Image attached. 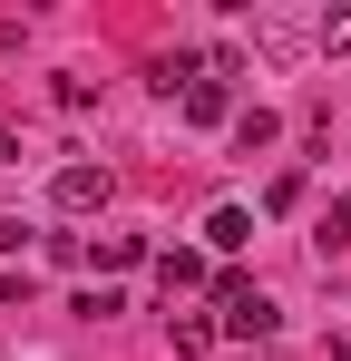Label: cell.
<instances>
[{"instance_id": "cell-1", "label": "cell", "mask_w": 351, "mask_h": 361, "mask_svg": "<svg viewBox=\"0 0 351 361\" xmlns=\"http://www.w3.org/2000/svg\"><path fill=\"white\" fill-rule=\"evenodd\" d=\"M273 322H283V312L254 293L244 274H215V332H234V342H273Z\"/></svg>"}, {"instance_id": "cell-2", "label": "cell", "mask_w": 351, "mask_h": 361, "mask_svg": "<svg viewBox=\"0 0 351 361\" xmlns=\"http://www.w3.org/2000/svg\"><path fill=\"white\" fill-rule=\"evenodd\" d=\"M49 205H58V215H98V205H108V166H58Z\"/></svg>"}, {"instance_id": "cell-3", "label": "cell", "mask_w": 351, "mask_h": 361, "mask_svg": "<svg viewBox=\"0 0 351 361\" xmlns=\"http://www.w3.org/2000/svg\"><path fill=\"white\" fill-rule=\"evenodd\" d=\"M185 118H195V127H225V118H234L225 78H185Z\"/></svg>"}, {"instance_id": "cell-4", "label": "cell", "mask_w": 351, "mask_h": 361, "mask_svg": "<svg viewBox=\"0 0 351 361\" xmlns=\"http://www.w3.org/2000/svg\"><path fill=\"white\" fill-rule=\"evenodd\" d=\"M205 244H215V254L254 244V215H244V205H215V215H205Z\"/></svg>"}, {"instance_id": "cell-5", "label": "cell", "mask_w": 351, "mask_h": 361, "mask_svg": "<svg viewBox=\"0 0 351 361\" xmlns=\"http://www.w3.org/2000/svg\"><path fill=\"white\" fill-rule=\"evenodd\" d=\"M215 352V312H176V361H205Z\"/></svg>"}, {"instance_id": "cell-6", "label": "cell", "mask_w": 351, "mask_h": 361, "mask_svg": "<svg viewBox=\"0 0 351 361\" xmlns=\"http://www.w3.org/2000/svg\"><path fill=\"white\" fill-rule=\"evenodd\" d=\"M156 283H166V293H195V283H205V254H185V244H176L166 264H156Z\"/></svg>"}, {"instance_id": "cell-7", "label": "cell", "mask_w": 351, "mask_h": 361, "mask_svg": "<svg viewBox=\"0 0 351 361\" xmlns=\"http://www.w3.org/2000/svg\"><path fill=\"white\" fill-rule=\"evenodd\" d=\"M98 264L127 274V264H147V235H98Z\"/></svg>"}, {"instance_id": "cell-8", "label": "cell", "mask_w": 351, "mask_h": 361, "mask_svg": "<svg viewBox=\"0 0 351 361\" xmlns=\"http://www.w3.org/2000/svg\"><path fill=\"white\" fill-rule=\"evenodd\" d=\"M234 137H244V157H254V147H273L283 127H273V108H244V118H234Z\"/></svg>"}, {"instance_id": "cell-9", "label": "cell", "mask_w": 351, "mask_h": 361, "mask_svg": "<svg viewBox=\"0 0 351 361\" xmlns=\"http://www.w3.org/2000/svg\"><path fill=\"white\" fill-rule=\"evenodd\" d=\"M312 39H322V49H351V10H322V20H312Z\"/></svg>"}, {"instance_id": "cell-10", "label": "cell", "mask_w": 351, "mask_h": 361, "mask_svg": "<svg viewBox=\"0 0 351 361\" xmlns=\"http://www.w3.org/2000/svg\"><path fill=\"white\" fill-rule=\"evenodd\" d=\"M322 244H351V195H332V215H322Z\"/></svg>"}]
</instances>
